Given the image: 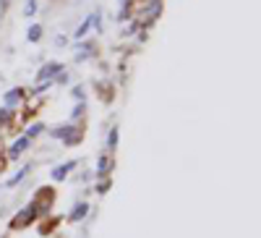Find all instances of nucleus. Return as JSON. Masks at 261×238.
Wrapping results in <instances>:
<instances>
[{
  "label": "nucleus",
  "mask_w": 261,
  "mask_h": 238,
  "mask_svg": "<svg viewBox=\"0 0 261 238\" xmlns=\"http://www.w3.org/2000/svg\"><path fill=\"white\" fill-rule=\"evenodd\" d=\"M76 168V162L71 160V162H65V165H58V168H53V178L55 181H65V178H68V173Z\"/></svg>",
  "instance_id": "obj_4"
},
{
  "label": "nucleus",
  "mask_w": 261,
  "mask_h": 238,
  "mask_svg": "<svg viewBox=\"0 0 261 238\" xmlns=\"http://www.w3.org/2000/svg\"><path fill=\"white\" fill-rule=\"evenodd\" d=\"M110 168H113V160L107 157V155H102V157H99V162H97V176H105V173L110 170Z\"/></svg>",
  "instance_id": "obj_7"
},
{
  "label": "nucleus",
  "mask_w": 261,
  "mask_h": 238,
  "mask_svg": "<svg viewBox=\"0 0 261 238\" xmlns=\"http://www.w3.org/2000/svg\"><path fill=\"white\" fill-rule=\"evenodd\" d=\"M11 118H13V110L6 105V107H0V123H11Z\"/></svg>",
  "instance_id": "obj_13"
},
{
  "label": "nucleus",
  "mask_w": 261,
  "mask_h": 238,
  "mask_svg": "<svg viewBox=\"0 0 261 238\" xmlns=\"http://www.w3.org/2000/svg\"><path fill=\"white\" fill-rule=\"evenodd\" d=\"M115 144H118V128H113L110 136H107V149H115Z\"/></svg>",
  "instance_id": "obj_14"
},
{
  "label": "nucleus",
  "mask_w": 261,
  "mask_h": 238,
  "mask_svg": "<svg viewBox=\"0 0 261 238\" xmlns=\"http://www.w3.org/2000/svg\"><path fill=\"white\" fill-rule=\"evenodd\" d=\"M29 170H32V165H24V168H21V170L16 173V176H13V178L8 181V186H16L18 181H24V178H27V173H29Z\"/></svg>",
  "instance_id": "obj_10"
},
{
  "label": "nucleus",
  "mask_w": 261,
  "mask_h": 238,
  "mask_svg": "<svg viewBox=\"0 0 261 238\" xmlns=\"http://www.w3.org/2000/svg\"><path fill=\"white\" fill-rule=\"evenodd\" d=\"M60 71H63L60 63H45V66L39 68V74H37V81H50V79L58 76Z\"/></svg>",
  "instance_id": "obj_3"
},
{
  "label": "nucleus",
  "mask_w": 261,
  "mask_h": 238,
  "mask_svg": "<svg viewBox=\"0 0 261 238\" xmlns=\"http://www.w3.org/2000/svg\"><path fill=\"white\" fill-rule=\"evenodd\" d=\"M37 215H39V199H34V202H32L27 209H21V212L16 215V220H13L11 225H13V228H27V225H29V223L37 218Z\"/></svg>",
  "instance_id": "obj_1"
},
{
  "label": "nucleus",
  "mask_w": 261,
  "mask_h": 238,
  "mask_svg": "<svg viewBox=\"0 0 261 238\" xmlns=\"http://www.w3.org/2000/svg\"><path fill=\"white\" fill-rule=\"evenodd\" d=\"M29 141H32L29 136H21V139H18V141L8 149V157H18V155H21V152H24V149L29 147Z\"/></svg>",
  "instance_id": "obj_5"
},
{
  "label": "nucleus",
  "mask_w": 261,
  "mask_h": 238,
  "mask_svg": "<svg viewBox=\"0 0 261 238\" xmlns=\"http://www.w3.org/2000/svg\"><path fill=\"white\" fill-rule=\"evenodd\" d=\"M89 27H92V16H89V18H84L81 24H79V29H76V37L81 39V37H84L86 32H89Z\"/></svg>",
  "instance_id": "obj_11"
},
{
  "label": "nucleus",
  "mask_w": 261,
  "mask_h": 238,
  "mask_svg": "<svg viewBox=\"0 0 261 238\" xmlns=\"http://www.w3.org/2000/svg\"><path fill=\"white\" fill-rule=\"evenodd\" d=\"M92 50H94V47L81 45V47H79V53H76V60H86V58H92Z\"/></svg>",
  "instance_id": "obj_12"
},
{
  "label": "nucleus",
  "mask_w": 261,
  "mask_h": 238,
  "mask_svg": "<svg viewBox=\"0 0 261 238\" xmlns=\"http://www.w3.org/2000/svg\"><path fill=\"white\" fill-rule=\"evenodd\" d=\"M79 134H81V131H79L76 126H58L55 131H53V136H55V139H63L65 144H79V141H81Z\"/></svg>",
  "instance_id": "obj_2"
},
{
  "label": "nucleus",
  "mask_w": 261,
  "mask_h": 238,
  "mask_svg": "<svg viewBox=\"0 0 261 238\" xmlns=\"http://www.w3.org/2000/svg\"><path fill=\"white\" fill-rule=\"evenodd\" d=\"M42 34H45V29H42L39 24H34V27H29L27 39H29V42H39V39H42Z\"/></svg>",
  "instance_id": "obj_9"
},
{
  "label": "nucleus",
  "mask_w": 261,
  "mask_h": 238,
  "mask_svg": "<svg viewBox=\"0 0 261 238\" xmlns=\"http://www.w3.org/2000/svg\"><path fill=\"white\" fill-rule=\"evenodd\" d=\"M86 212H89V204H86V202H79V204L71 209V218H68V220L79 223V220H84V215H86Z\"/></svg>",
  "instance_id": "obj_6"
},
{
  "label": "nucleus",
  "mask_w": 261,
  "mask_h": 238,
  "mask_svg": "<svg viewBox=\"0 0 261 238\" xmlns=\"http://www.w3.org/2000/svg\"><path fill=\"white\" fill-rule=\"evenodd\" d=\"M81 115H84V105L79 102V105L73 107V118H81Z\"/></svg>",
  "instance_id": "obj_17"
},
{
  "label": "nucleus",
  "mask_w": 261,
  "mask_h": 238,
  "mask_svg": "<svg viewBox=\"0 0 261 238\" xmlns=\"http://www.w3.org/2000/svg\"><path fill=\"white\" fill-rule=\"evenodd\" d=\"M21 100H24V92H21V89H11V92L6 94V105H8V107H13V105L21 102Z\"/></svg>",
  "instance_id": "obj_8"
},
{
  "label": "nucleus",
  "mask_w": 261,
  "mask_h": 238,
  "mask_svg": "<svg viewBox=\"0 0 261 238\" xmlns=\"http://www.w3.org/2000/svg\"><path fill=\"white\" fill-rule=\"evenodd\" d=\"M24 13H27V16H34V13H37V0H27Z\"/></svg>",
  "instance_id": "obj_15"
},
{
  "label": "nucleus",
  "mask_w": 261,
  "mask_h": 238,
  "mask_svg": "<svg viewBox=\"0 0 261 238\" xmlns=\"http://www.w3.org/2000/svg\"><path fill=\"white\" fill-rule=\"evenodd\" d=\"M42 128H45V126H42V123H34V126L29 128V134H27V136H29V139H34V136H37V134L42 131Z\"/></svg>",
  "instance_id": "obj_16"
}]
</instances>
